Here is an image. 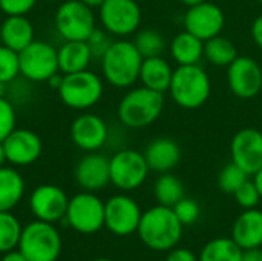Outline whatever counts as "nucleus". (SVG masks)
Returning <instances> with one entry per match:
<instances>
[{"label": "nucleus", "instance_id": "37", "mask_svg": "<svg viewBox=\"0 0 262 261\" xmlns=\"http://www.w3.org/2000/svg\"><path fill=\"white\" fill-rule=\"evenodd\" d=\"M15 111L6 97H0V142H3L15 129Z\"/></svg>", "mask_w": 262, "mask_h": 261}, {"label": "nucleus", "instance_id": "39", "mask_svg": "<svg viewBox=\"0 0 262 261\" xmlns=\"http://www.w3.org/2000/svg\"><path fill=\"white\" fill-rule=\"evenodd\" d=\"M166 261H200L198 257L195 255V252H192L190 249L186 248H173L169 251Z\"/></svg>", "mask_w": 262, "mask_h": 261}, {"label": "nucleus", "instance_id": "10", "mask_svg": "<svg viewBox=\"0 0 262 261\" xmlns=\"http://www.w3.org/2000/svg\"><path fill=\"white\" fill-rule=\"evenodd\" d=\"M20 57V74L31 82H48L58 69L57 49L41 40H34L23 51L18 52Z\"/></svg>", "mask_w": 262, "mask_h": 261}, {"label": "nucleus", "instance_id": "35", "mask_svg": "<svg viewBox=\"0 0 262 261\" xmlns=\"http://www.w3.org/2000/svg\"><path fill=\"white\" fill-rule=\"evenodd\" d=\"M89 49H91V54H92V58H98L101 60L103 55L106 54V51L111 48V45L114 43L112 40V34H109L104 28L100 29V28H95L94 32L88 37L86 40Z\"/></svg>", "mask_w": 262, "mask_h": 261}, {"label": "nucleus", "instance_id": "23", "mask_svg": "<svg viewBox=\"0 0 262 261\" xmlns=\"http://www.w3.org/2000/svg\"><path fill=\"white\" fill-rule=\"evenodd\" d=\"M172 75L173 69L163 55L143 58L140 69V82L143 86L164 94L169 91Z\"/></svg>", "mask_w": 262, "mask_h": 261}, {"label": "nucleus", "instance_id": "46", "mask_svg": "<svg viewBox=\"0 0 262 261\" xmlns=\"http://www.w3.org/2000/svg\"><path fill=\"white\" fill-rule=\"evenodd\" d=\"M5 163H8V162H6V154H5L3 143L0 142V168H2V166H5Z\"/></svg>", "mask_w": 262, "mask_h": 261}, {"label": "nucleus", "instance_id": "9", "mask_svg": "<svg viewBox=\"0 0 262 261\" xmlns=\"http://www.w3.org/2000/svg\"><path fill=\"white\" fill-rule=\"evenodd\" d=\"M64 218L74 231L84 235L95 234L104 226V202L94 192L83 191L69 198Z\"/></svg>", "mask_w": 262, "mask_h": 261}, {"label": "nucleus", "instance_id": "41", "mask_svg": "<svg viewBox=\"0 0 262 261\" xmlns=\"http://www.w3.org/2000/svg\"><path fill=\"white\" fill-rule=\"evenodd\" d=\"M241 261H262V248L243 249Z\"/></svg>", "mask_w": 262, "mask_h": 261}, {"label": "nucleus", "instance_id": "43", "mask_svg": "<svg viewBox=\"0 0 262 261\" xmlns=\"http://www.w3.org/2000/svg\"><path fill=\"white\" fill-rule=\"evenodd\" d=\"M61 82H63V75H60L58 72L57 74H54L46 83L52 88V89H55V91H58V88L61 86Z\"/></svg>", "mask_w": 262, "mask_h": 261}, {"label": "nucleus", "instance_id": "4", "mask_svg": "<svg viewBox=\"0 0 262 261\" xmlns=\"http://www.w3.org/2000/svg\"><path fill=\"white\" fill-rule=\"evenodd\" d=\"M167 92L180 108L198 109L209 100L212 82L200 65H184L173 69Z\"/></svg>", "mask_w": 262, "mask_h": 261}, {"label": "nucleus", "instance_id": "25", "mask_svg": "<svg viewBox=\"0 0 262 261\" xmlns=\"http://www.w3.org/2000/svg\"><path fill=\"white\" fill-rule=\"evenodd\" d=\"M170 55L178 66L200 65L204 57V42L184 29L172 38Z\"/></svg>", "mask_w": 262, "mask_h": 261}, {"label": "nucleus", "instance_id": "50", "mask_svg": "<svg viewBox=\"0 0 262 261\" xmlns=\"http://www.w3.org/2000/svg\"><path fill=\"white\" fill-rule=\"evenodd\" d=\"M46 2H58V0H46Z\"/></svg>", "mask_w": 262, "mask_h": 261}, {"label": "nucleus", "instance_id": "44", "mask_svg": "<svg viewBox=\"0 0 262 261\" xmlns=\"http://www.w3.org/2000/svg\"><path fill=\"white\" fill-rule=\"evenodd\" d=\"M253 183L256 185V188L259 191V195H261L262 198V168L256 174H253Z\"/></svg>", "mask_w": 262, "mask_h": 261}, {"label": "nucleus", "instance_id": "28", "mask_svg": "<svg viewBox=\"0 0 262 261\" xmlns=\"http://www.w3.org/2000/svg\"><path fill=\"white\" fill-rule=\"evenodd\" d=\"M204 57L213 66L227 68L238 57V49L230 38L220 34L204 42Z\"/></svg>", "mask_w": 262, "mask_h": 261}, {"label": "nucleus", "instance_id": "17", "mask_svg": "<svg viewBox=\"0 0 262 261\" xmlns=\"http://www.w3.org/2000/svg\"><path fill=\"white\" fill-rule=\"evenodd\" d=\"M71 138L78 149L95 152L101 149L109 138L107 123L97 114H80L71 125Z\"/></svg>", "mask_w": 262, "mask_h": 261}, {"label": "nucleus", "instance_id": "19", "mask_svg": "<svg viewBox=\"0 0 262 261\" xmlns=\"http://www.w3.org/2000/svg\"><path fill=\"white\" fill-rule=\"evenodd\" d=\"M77 185L88 192H95L104 189L111 183L109 158L100 152H86L74 171Z\"/></svg>", "mask_w": 262, "mask_h": 261}, {"label": "nucleus", "instance_id": "40", "mask_svg": "<svg viewBox=\"0 0 262 261\" xmlns=\"http://www.w3.org/2000/svg\"><path fill=\"white\" fill-rule=\"evenodd\" d=\"M252 37H253L255 43L258 45V48L262 49V15L256 17L252 25Z\"/></svg>", "mask_w": 262, "mask_h": 261}, {"label": "nucleus", "instance_id": "31", "mask_svg": "<svg viewBox=\"0 0 262 261\" xmlns=\"http://www.w3.org/2000/svg\"><path fill=\"white\" fill-rule=\"evenodd\" d=\"M21 225L11 214V211L0 212V252H9L18 246L20 235H21Z\"/></svg>", "mask_w": 262, "mask_h": 261}, {"label": "nucleus", "instance_id": "11", "mask_svg": "<svg viewBox=\"0 0 262 261\" xmlns=\"http://www.w3.org/2000/svg\"><path fill=\"white\" fill-rule=\"evenodd\" d=\"M98 11L101 26L115 37H127L141 25V8L135 0H104Z\"/></svg>", "mask_w": 262, "mask_h": 261}, {"label": "nucleus", "instance_id": "45", "mask_svg": "<svg viewBox=\"0 0 262 261\" xmlns=\"http://www.w3.org/2000/svg\"><path fill=\"white\" fill-rule=\"evenodd\" d=\"M80 2H83L84 5H88L89 8H100L103 3H104V0H80Z\"/></svg>", "mask_w": 262, "mask_h": 261}, {"label": "nucleus", "instance_id": "52", "mask_svg": "<svg viewBox=\"0 0 262 261\" xmlns=\"http://www.w3.org/2000/svg\"><path fill=\"white\" fill-rule=\"evenodd\" d=\"M0 43H2V38H0Z\"/></svg>", "mask_w": 262, "mask_h": 261}, {"label": "nucleus", "instance_id": "38", "mask_svg": "<svg viewBox=\"0 0 262 261\" xmlns=\"http://www.w3.org/2000/svg\"><path fill=\"white\" fill-rule=\"evenodd\" d=\"M37 0H0V11L6 15H26Z\"/></svg>", "mask_w": 262, "mask_h": 261}, {"label": "nucleus", "instance_id": "32", "mask_svg": "<svg viewBox=\"0 0 262 261\" xmlns=\"http://www.w3.org/2000/svg\"><path fill=\"white\" fill-rule=\"evenodd\" d=\"M249 177L250 175L246 171H243L238 165L232 162L221 169L218 177V186L223 192L233 195L249 180Z\"/></svg>", "mask_w": 262, "mask_h": 261}, {"label": "nucleus", "instance_id": "5", "mask_svg": "<svg viewBox=\"0 0 262 261\" xmlns=\"http://www.w3.org/2000/svg\"><path fill=\"white\" fill-rule=\"evenodd\" d=\"M17 248L28 261H57L61 237L52 223L35 220L23 228Z\"/></svg>", "mask_w": 262, "mask_h": 261}, {"label": "nucleus", "instance_id": "21", "mask_svg": "<svg viewBox=\"0 0 262 261\" xmlns=\"http://www.w3.org/2000/svg\"><path fill=\"white\" fill-rule=\"evenodd\" d=\"M146 157V162L150 168V171L164 174L170 172L173 168L178 166L181 160V149L180 145L167 137H160L152 140L146 151L143 152Z\"/></svg>", "mask_w": 262, "mask_h": 261}, {"label": "nucleus", "instance_id": "49", "mask_svg": "<svg viewBox=\"0 0 262 261\" xmlns=\"http://www.w3.org/2000/svg\"><path fill=\"white\" fill-rule=\"evenodd\" d=\"M92 261H114V260H111V258H95V260H92Z\"/></svg>", "mask_w": 262, "mask_h": 261}, {"label": "nucleus", "instance_id": "2", "mask_svg": "<svg viewBox=\"0 0 262 261\" xmlns=\"http://www.w3.org/2000/svg\"><path fill=\"white\" fill-rule=\"evenodd\" d=\"M100 62L104 80L115 88H130L140 80L143 57L134 42L114 40Z\"/></svg>", "mask_w": 262, "mask_h": 261}, {"label": "nucleus", "instance_id": "30", "mask_svg": "<svg viewBox=\"0 0 262 261\" xmlns=\"http://www.w3.org/2000/svg\"><path fill=\"white\" fill-rule=\"evenodd\" d=\"M134 45L143 58L163 55L166 49V38L157 29H141L135 34Z\"/></svg>", "mask_w": 262, "mask_h": 261}, {"label": "nucleus", "instance_id": "8", "mask_svg": "<svg viewBox=\"0 0 262 261\" xmlns=\"http://www.w3.org/2000/svg\"><path fill=\"white\" fill-rule=\"evenodd\" d=\"M55 29L64 40H83L97 28L95 14L92 8L80 0L63 2L55 12Z\"/></svg>", "mask_w": 262, "mask_h": 261}, {"label": "nucleus", "instance_id": "33", "mask_svg": "<svg viewBox=\"0 0 262 261\" xmlns=\"http://www.w3.org/2000/svg\"><path fill=\"white\" fill-rule=\"evenodd\" d=\"M17 75H20L18 52L0 43V82L11 83Z\"/></svg>", "mask_w": 262, "mask_h": 261}, {"label": "nucleus", "instance_id": "48", "mask_svg": "<svg viewBox=\"0 0 262 261\" xmlns=\"http://www.w3.org/2000/svg\"><path fill=\"white\" fill-rule=\"evenodd\" d=\"M6 92H8V83L0 82V97H6Z\"/></svg>", "mask_w": 262, "mask_h": 261}, {"label": "nucleus", "instance_id": "15", "mask_svg": "<svg viewBox=\"0 0 262 261\" xmlns=\"http://www.w3.org/2000/svg\"><path fill=\"white\" fill-rule=\"evenodd\" d=\"M230 157L249 175L256 174L262 168V132L255 128L238 131L230 143Z\"/></svg>", "mask_w": 262, "mask_h": 261}, {"label": "nucleus", "instance_id": "18", "mask_svg": "<svg viewBox=\"0 0 262 261\" xmlns=\"http://www.w3.org/2000/svg\"><path fill=\"white\" fill-rule=\"evenodd\" d=\"M6 162L12 166H29L35 163L43 151L38 134L31 129H14L3 142Z\"/></svg>", "mask_w": 262, "mask_h": 261}, {"label": "nucleus", "instance_id": "22", "mask_svg": "<svg viewBox=\"0 0 262 261\" xmlns=\"http://www.w3.org/2000/svg\"><path fill=\"white\" fill-rule=\"evenodd\" d=\"M0 38L2 45L20 52L35 40V31L26 15H6L0 23Z\"/></svg>", "mask_w": 262, "mask_h": 261}, {"label": "nucleus", "instance_id": "6", "mask_svg": "<svg viewBox=\"0 0 262 261\" xmlns=\"http://www.w3.org/2000/svg\"><path fill=\"white\" fill-rule=\"evenodd\" d=\"M104 92L103 80L92 71L84 69L74 74H63L58 88L60 100L71 109L84 111L95 106Z\"/></svg>", "mask_w": 262, "mask_h": 261}, {"label": "nucleus", "instance_id": "20", "mask_svg": "<svg viewBox=\"0 0 262 261\" xmlns=\"http://www.w3.org/2000/svg\"><path fill=\"white\" fill-rule=\"evenodd\" d=\"M232 240L241 249L262 248V211L244 209L232 226Z\"/></svg>", "mask_w": 262, "mask_h": 261}, {"label": "nucleus", "instance_id": "34", "mask_svg": "<svg viewBox=\"0 0 262 261\" xmlns=\"http://www.w3.org/2000/svg\"><path fill=\"white\" fill-rule=\"evenodd\" d=\"M172 209L183 226L193 225L201 215V208L198 202H195L193 198H187V197H183Z\"/></svg>", "mask_w": 262, "mask_h": 261}, {"label": "nucleus", "instance_id": "27", "mask_svg": "<svg viewBox=\"0 0 262 261\" xmlns=\"http://www.w3.org/2000/svg\"><path fill=\"white\" fill-rule=\"evenodd\" d=\"M243 249L232 237H220L207 242L198 257L200 261H241Z\"/></svg>", "mask_w": 262, "mask_h": 261}, {"label": "nucleus", "instance_id": "47", "mask_svg": "<svg viewBox=\"0 0 262 261\" xmlns=\"http://www.w3.org/2000/svg\"><path fill=\"white\" fill-rule=\"evenodd\" d=\"M187 8H190V6H195V5H200V3H203V2H206V0H181Z\"/></svg>", "mask_w": 262, "mask_h": 261}, {"label": "nucleus", "instance_id": "42", "mask_svg": "<svg viewBox=\"0 0 262 261\" xmlns=\"http://www.w3.org/2000/svg\"><path fill=\"white\" fill-rule=\"evenodd\" d=\"M0 261H28L25 258V255L20 252V251H9V252H5L3 258Z\"/></svg>", "mask_w": 262, "mask_h": 261}, {"label": "nucleus", "instance_id": "13", "mask_svg": "<svg viewBox=\"0 0 262 261\" xmlns=\"http://www.w3.org/2000/svg\"><path fill=\"white\" fill-rule=\"evenodd\" d=\"M227 83L238 98H253L262 89V66L252 57L238 55L227 66Z\"/></svg>", "mask_w": 262, "mask_h": 261}, {"label": "nucleus", "instance_id": "36", "mask_svg": "<svg viewBox=\"0 0 262 261\" xmlns=\"http://www.w3.org/2000/svg\"><path fill=\"white\" fill-rule=\"evenodd\" d=\"M236 203L243 208V209H253L258 208L259 202H261V195L259 191L256 188V185L253 183V180H247L235 194H233Z\"/></svg>", "mask_w": 262, "mask_h": 261}, {"label": "nucleus", "instance_id": "29", "mask_svg": "<svg viewBox=\"0 0 262 261\" xmlns=\"http://www.w3.org/2000/svg\"><path fill=\"white\" fill-rule=\"evenodd\" d=\"M154 195H155L158 205L173 208L184 197V185L178 177H175L169 172H164L155 182Z\"/></svg>", "mask_w": 262, "mask_h": 261}, {"label": "nucleus", "instance_id": "51", "mask_svg": "<svg viewBox=\"0 0 262 261\" xmlns=\"http://www.w3.org/2000/svg\"><path fill=\"white\" fill-rule=\"evenodd\" d=\"M258 2H259V3H261V5H262V0H258Z\"/></svg>", "mask_w": 262, "mask_h": 261}, {"label": "nucleus", "instance_id": "12", "mask_svg": "<svg viewBox=\"0 0 262 261\" xmlns=\"http://www.w3.org/2000/svg\"><path fill=\"white\" fill-rule=\"evenodd\" d=\"M140 205L126 194L111 197L104 203V226L118 237H127L137 232L141 220Z\"/></svg>", "mask_w": 262, "mask_h": 261}, {"label": "nucleus", "instance_id": "14", "mask_svg": "<svg viewBox=\"0 0 262 261\" xmlns=\"http://www.w3.org/2000/svg\"><path fill=\"white\" fill-rule=\"evenodd\" d=\"M183 23L186 31L206 42L221 34L226 25V15L218 5L206 0L200 5L190 6L184 14Z\"/></svg>", "mask_w": 262, "mask_h": 261}, {"label": "nucleus", "instance_id": "26", "mask_svg": "<svg viewBox=\"0 0 262 261\" xmlns=\"http://www.w3.org/2000/svg\"><path fill=\"white\" fill-rule=\"evenodd\" d=\"M25 194V180L21 174L8 166L0 168V212L14 209Z\"/></svg>", "mask_w": 262, "mask_h": 261}, {"label": "nucleus", "instance_id": "3", "mask_svg": "<svg viewBox=\"0 0 262 261\" xmlns=\"http://www.w3.org/2000/svg\"><path fill=\"white\" fill-rule=\"evenodd\" d=\"M164 109V94L146 86L130 89L118 103V118L130 129H143L155 123Z\"/></svg>", "mask_w": 262, "mask_h": 261}, {"label": "nucleus", "instance_id": "24", "mask_svg": "<svg viewBox=\"0 0 262 261\" xmlns=\"http://www.w3.org/2000/svg\"><path fill=\"white\" fill-rule=\"evenodd\" d=\"M58 69L61 74H74L89 68L92 58L91 49L83 40H64L57 49Z\"/></svg>", "mask_w": 262, "mask_h": 261}, {"label": "nucleus", "instance_id": "7", "mask_svg": "<svg viewBox=\"0 0 262 261\" xmlns=\"http://www.w3.org/2000/svg\"><path fill=\"white\" fill-rule=\"evenodd\" d=\"M111 183L124 192L138 189L149 175L144 154L135 149H121L109 158Z\"/></svg>", "mask_w": 262, "mask_h": 261}, {"label": "nucleus", "instance_id": "16", "mask_svg": "<svg viewBox=\"0 0 262 261\" xmlns=\"http://www.w3.org/2000/svg\"><path fill=\"white\" fill-rule=\"evenodd\" d=\"M69 198L55 185H40L29 197V209L37 220L55 223L66 215Z\"/></svg>", "mask_w": 262, "mask_h": 261}, {"label": "nucleus", "instance_id": "1", "mask_svg": "<svg viewBox=\"0 0 262 261\" xmlns=\"http://www.w3.org/2000/svg\"><path fill=\"white\" fill-rule=\"evenodd\" d=\"M183 225L172 208L157 205L143 212L137 234L144 246L157 252H169L183 237Z\"/></svg>", "mask_w": 262, "mask_h": 261}]
</instances>
